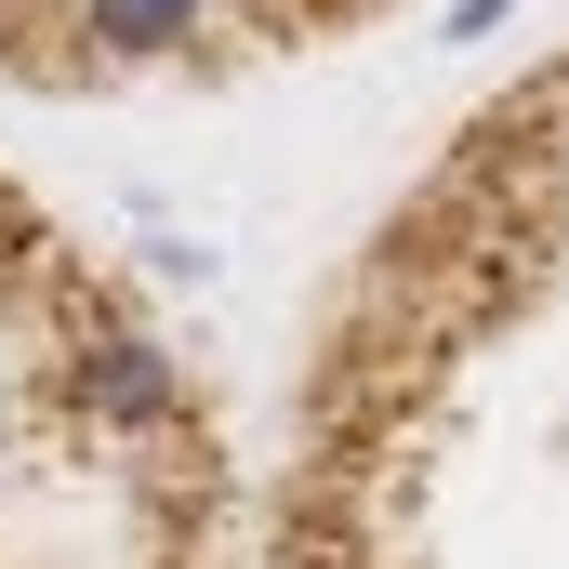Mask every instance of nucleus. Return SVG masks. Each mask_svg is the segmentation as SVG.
Here are the masks:
<instances>
[{
	"instance_id": "1",
	"label": "nucleus",
	"mask_w": 569,
	"mask_h": 569,
	"mask_svg": "<svg viewBox=\"0 0 569 569\" xmlns=\"http://www.w3.org/2000/svg\"><path fill=\"white\" fill-rule=\"evenodd\" d=\"M252 569H569V27L318 279Z\"/></svg>"
}]
</instances>
